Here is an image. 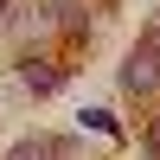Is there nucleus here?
Instances as JSON below:
<instances>
[{
	"mask_svg": "<svg viewBox=\"0 0 160 160\" xmlns=\"http://www.w3.org/2000/svg\"><path fill=\"white\" fill-rule=\"evenodd\" d=\"M26 83H32V90H38V96H45V90H51V83H58V71H51V64H45V58H26Z\"/></svg>",
	"mask_w": 160,
	"mask_h": 160,
	"instance_id": "2",
	"label": "nucleus"
},
{
	"mask_svg": "<svg viewBox=\"0 0 160 160\" xmlns=\"http://www.w3.org/2000/svg\"><path fill=\"white\" fill-rule=\"evenodd\" d=\"M51 154H58V148H51V141H38V148H32V141H26V148L13 154V160H51Z\"/></svg>",
	"mask_w": 160,
	"mask_h": 160,
	"instance_id": "4",
	"label": "nucleus"
},
{
	"mask_svg": "<svg viewBox=\"0 0 160 160\" xmlns=\"http://www.w3.org/2000/svg\"><path fill=\"white\" fill-rule=\"evenodd\" d=\"M122 90H135V96H148V90H160V51L141 38L135 51H128V64H122Z\"/></svg>",
	"mask_w": 160,
	"mask_h": 160,
	"instance_id": "1",
	"label": "nucleus"
},
{
	"mask_svg": "<svg viewBox=\"0 0 160 160\" xmlns=\"http://www.w3.org/2000/svg\"><path fill=\"white\" fill-rule=\"evenodd\" d=\"M141 154H148V160H160V115L148 122V135H141Z\"/></svg>",
	"mask_w": 160,
	"mask_h": 160,
	"instance_id": "3",
	"label": "nucleus"
},
{
	"mask_svg": "<svg viewBox=\"0 0 160 160\" xmlns=\"http://www.w3.org/2000/svg\"><path fill=\"white\" fill-rule=\"evenodd\" d=\"M148 45H154V51H160V13H154V26H148Z\"/></svg>",
	"mask_w": 160,
	"mask_h": 160,
	"instance_id": "5",
	"label": "nucleus"
},
{
	"mask_svg": "<svg viewBox=\"0 0 160 160\" xmlns=\"http://www.w3.org/2000/svg\"><path fill=\"white\" fill-rule=\"evenodd\" d=\"M7 7H13V0H0V19H7Z\"/></svg>",
	"mask_w": 160,
	"mask_h": 160,
	"instance_id": "6",
	"label": "nucleus"
}]
</instances>
